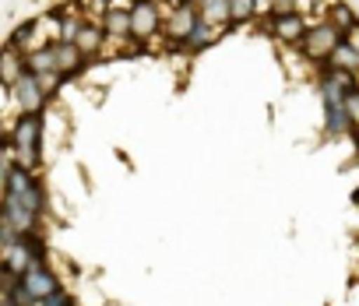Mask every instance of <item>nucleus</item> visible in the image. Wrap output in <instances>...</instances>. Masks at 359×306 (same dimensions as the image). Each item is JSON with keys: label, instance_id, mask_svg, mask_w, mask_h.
<instances>
[{"label": "nucleus", "instance_id": "1a4fd4ad", "mask_svg": "<svg viewBox=\"0 0 359 306\" xmlns=\"http://www.w3.org/2000/svg\"><path fill=\"white\" fill-rule=\"evenodd\" d=\"M53 53H57V71H60V78H74V74H81L85 64H88V57H85L74 43H53Z\"/></svg>", "mask_w": 359, "mask_h": 306}, {"label": "nucleus", "instance_id": "9b49d317", "mask_svg": "<svg viewBox=\"0 0 359 306\" xmlns=\"http://www.w3.org/2000/svg\"><path fill=\"white\" fill-rule=\"evenodd\" d=\"M324 134L327 137H348L355 134L348 113H345V102H334V106H324Z\"/></svg>", "mask_w": 359, "mask_h": 306}, {"label": "nucleus", "instance_id": "aec40b11", "mask_svg": "<svg viewBox=\"0 0 359 306\" xmlns=\"http://www.w3.org/2000/svg\"><path fill=\"white\" fill-rule=\"evenodd\" d=\"M36 306H74V299H71V292H64V288H57L53 295H46V299H39Z\"/></svg>", "mask_w": 359, "mask_h": 306}, {"label": "nucleus", "instance_id": "5701e85b", "mask_svg": "<svg viewBox=\"0 0 359 306\" xmlns=\"http://www.w3.org/2000/svg\"><path fill=\"white\" fill-rule=\"evenodd\" d=\"M355 166H359V159H355Z\"/></svg>", "mask_w": 359, "mask_h": 306}, {"label": "nucleus", "instance_id": "a211bd4d", "mask_svg": "<svg viewBox=\"0 0 359 306\" xmlns=\"http://www.w3.org/2000/svg\"><path fill=\"white\" fill-rule=\"evenodd\" d=\"M229 15H233V25H243L257 15V0H229Z\"/></svg>", "mask_w": 359, "mask_h": 306}, {"label": "nucleus", "instance_id": "2eb2a0df", "mask_svg": "<svg viewBox=\"0 0 359 306\" xmlns=\"http://www.w3.org/2000/svg\"><path fill=\"white\" fill-rule=\"evenodd\" d=\"M102 43H106V32H102V25H99V22H88V25L78 32V39H74V46H78L85 57H99Z\"/></svg>", "mask_w": 359, "mask_h": 306}, {"label": "nucleus", "instance_id": "4be33fe9", "mask_svg": "<svg viewBox=\"0 0 359 306\" xmlns=\"http://www.w3.org/2000/svg\"><path fill=\"white\" fill-rule=\"evenodd\" d=\"M352 43H355V46H359V32H355V36H352Z\"/></svg>", "mask_w": 359, "mask_h": 306}, {"label": "nucleus", "instance_id": "4468645a", "mask_svg": "<svg viewBox=\"0 0 359 306\" xmlns=\"http://www.w3.org/2000/svg\"><path fill=\"white\" fill-rule=\"evenodd\" d=\"M198 4V15L201 22H212V25H233V15H229V0H194Z\"/></svg>", "mask_w": 359, "mask_h": 306}, {"label": "nucleus", "instance_id": "9d476101", "mask_svg": "<svg viewBox=\"0 0 359 306\" xmlns=\"http://www.w3.org/2000/svg\"><path fill=\"white\" fill-rule=\"evenodd\" d=\"M222 32H226V25H212V22H198V25H194V32L187 36V43H184V50H187V53H198V50H208V46H215V43L222 39Z\"/></svg>", "mask_w": 359, "mask_h": 306}, {"label": "nucleus", "instance_id": "0eeeda50", "mask_svg": "<svg viewBox=\"0 0 359 306\" xmlns=\"http://www.w3.org/2000/svg\"><path fill=\"white\" fill-rule=\"evenodd\" d=\"M264 29L278 39V43H285V46H303V39H306V18L303 15H282V18H268L264 22Z\"/></svg>", "mask_w": 359, "mask_h": 306}, {"label": "nucleus", "instance_id": "b1692460", "mask_svg": "<svg viewBox=\"0 0 359 306\" xmlns=\"http://www.w3.org/2000/svg\"><path fill=\"white\" fill-rule=\"evenodd\" d=\"M355 137H359V134H355Z\"/></svg>", "mask_w": 359, "mask_h": 306}, {"label": "nucleus", "instance_id": "6e6552de", "mask_svg": "<svg viewBox=\"0 0 359 306\" xmlns=\"http://www.w3.org/2000/svg\"><path fill=\"white\" fill-rule=\"evenodd\" d=\"M22 285H25V292L39 302V299H46V295H53L57 288H60V281H57V274L50 271V264L46 267H32L29 274H22Z\"/></svg>", "mask_w": 359, "mask_h": 306}, {"label": "nucleus", "instance_id": "f03ea898", "mask_svg": "<svg viewBox=\"0 0 359 306\" xmlns=\"http://www.w3.org/2000/svg\"><path fill=\"white\" fill-rule=\"evenodd\" d=\"M4 197L8 201H18L36 218H43V211H46V190H43V183L36 180L32 169H22L15 162L4 166Z\"/></svg>", "mask_w": 359, "mask_h": 306}, {"label": "nucleus", "instance_id": "39448f33", "mask_svg": "<svg viewBox=\"0 0 359 306\" xmlns=\"http://www.w3.org/2000/svg\"><path fill=\"white\" fill-rule=\"evenodd\" d=\"M162 22H165V15H162L158 4L137 0L134 11H130V39H134L137 46H148L155 36H162Z\"/></svg>", "mask_w": 359, "mask_h": 306}, {"label": "nucleus", "instance_id": "f3484780", "mask_svg": "<svg viewBox=\"0 0 359 306\" xmlns=\"http://www.w3.org/2000/svg\"><path fill=\"white\" fill-rule=\"evenodd\" d=\"M25 67H29L32 74H60V71H57V53H53V46L29 53V57H25Z\"/></svg>", "mask_w": 359, "mask_h": 306}, {"label": "nucleus", "instance_id": "6ab92c4d", "mask_svg": "<svg viewBox=\"0 0 359 306\" xmlns=\"http://www.w3.org/2000/svg\"><path fill=\"white\" fill-rule=\"evenodd\" d=\"M345 113H348V120H352V127H355V134H359V88L345 95Z\"/></svg>", "mask_w": 359, "mask_h": 306}, {"label": "nucleus", "instance_id": "dca6fc26", "mask_svg": "<svg viewBox=\"0 0 359 306\" xmlns=\"http://www.w3.org/2000/svg\"><path fill=\"white\" fill-rule=\"evenodd\" d=\"M102 32L113 36V39H130V11H106L99 18Z\"/></svg>", "mask_w": 359, "mask_h": 306}, {"label": "nucleus", "instance_id": "412c9836", "mask_svg": "<svg viewBox=\"0 0 359 306\" xmlns=\"http://www.w3.org/2000/svg\"><path fill=\"white\" fill-rule=\"evenodd\" d=\"M148 4H158V8H165V4H169V0H148Z\"/></svg>", "mask_w": 359, "mask_h": 306}, {"label": "nucleus", "instance_id": "f257e3e1", "mask_svg": "<svg viewBox=\"0 0 359 306\" xmlns=\"http://www.w3.org/2000/svg\"><path fill=\"white\" fill-rule=\"evenodd\" d=\"M8 155L15 166L36 173V166L43 159V113L18 116V123L11 127V137H8Z\"/></svg>", "mask_w": 359, "mask_h": 306}, {"label": "nucleus", "instance_id": "7ed1b4c3", "mask_svg": "<svg viewBox=\"0 0 359 306\" xmlns=\"http://www.w3.org/2000/svg\"><path fill=\"white\" fill-rule=\"evenodd\" d=\"M162 15H165V22H162V39L172 43V46H184L187 36L194 32V25L201 22L194 0H169V4L162 8Z\"/></svg>", "mask_w": 359, "mask_h": 306}, {"label": "nucleus", "instance_id": "ddd939ff", "mask_svg": "<svg viewBox=\"0 0 359 306\" xmlns=\"http://www.w3.org/2000/svg\"><path fill=\"white\" fill-rule=\"evenodd\" d=\"M327 22L338 29V36H341V39H352V36L359 32V15L345 4V0H338V4L327 11Z\"/></svg>", "mask_w": 359, "mask_h": 306}, {"label": "nucleus", "instance_id": "f8f14e48", "mask_svg": "<svg viewBox=\"0 0 359 306\" xmlns=\"http://www.w3.org/2000/svg\"><path fill=\"white\" fill-rule=\"evenodd\" d=\"M324 67H334V71H348V74H359V46L352 39H341L334 46V53L327 57Z\"/></svg>", "mask_w": 359, "mask_h": 306}, {"label": "nucleus", "instance_id": "20e7f679", "mask_svg": "<svg viewBox=\"0 0 359 306\" xmlns=\"http://www.w3.org/2000/svg\"><path fill=\"white\" fill-rule=\"evenodd\" d=\"M341 43V36H338V29L327 22V18H320V22H313L310 29H306V39H303V57H306V64H327V57L334 53V46Z\"/></svg>", "mask_w": 359, "mask_h": 306}, {"label": "nucleus", "instance_id": "423d86ee", "mask_svg": "<svg viewBox=\"0 0 359 306\" xmlns=\"http://www.w3.org/2000/svg\"><path fill=\"white\" fill-rule=\"evenodd\" d=\"M11 99L18 102V109L22 113H43V106H46V88H43V81H39V74H32V71H25L11 88Z\"/></svg>", "mask_w": 359, "mask_h": 306}]
</instances>
